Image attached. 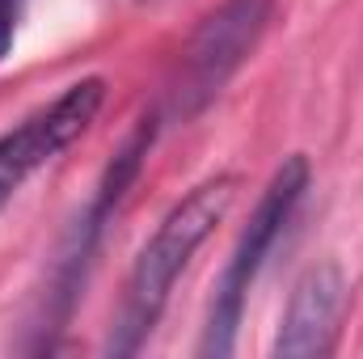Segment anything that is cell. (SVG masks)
Masks as SVG:
<instances>
[{
  "label": "cell",
  "mask_w": 363,
  "mask_h": 359,
  "mask_svg": "<svg viewBox=\"0 0 363 359\" xmlns=\"http://www.w3.org/2000/svg\"><path fill=\"white\" fill-rule=\"evenodd\" d=\"M347 309V279L334 263L308 267L291 287V300L283 309L274 355L279 359H321L338 343V321Z\"/></svg>",
  "instance_id": "obj_6"
},
{
  "label": "cell",
  "mask_w": 363,
  "mask_h": 359,
  "mask_svg": "<svg viewBox=\"0 0 363 359\" xmlns=\"http://www.w3.org/2000/svg\"><path fill=\"white\" fill-rule=\"evenodd\" d=\"M157 131H161V118H157V110H152V114L127 136V144L114 153V161L106 165V174H101L97 190H93L89 207H85V216L77 220V228H72V237H68L60 263L51 270V292H47L43 330H64V326H68L77 300L85 296L81 287L89 283V270H93L97 250H101V237H106V228L114 224V211L123 207L127 190L140 178V170H144V161H148V153H152V144H157Z\"/></svg>",
  "instance_id": "obj_4"
},
{
  "label": "cell",
  "mask_w": 363,
  "mask_h": 359,
  "mask_svg": "<svg viewBox=\"0 0 363 359\" xmlns=\"http://www.w3.org/2000/svg\"><path fill=\"white\" fill-rule=\"evenodd\" d=\"M237 199V178L233 174H216V178L199 182L194 190H186L178 203L161 216L157 233L144 241V250L135 254V263L127 270L123 283V300L106 338L110 355H135L144 351V343L152 338L169 292L182 279V270L190 267V258L199 254V245L216 233V224L228 216Z\"/></svg>",
  "instance_id": "obj_1"
},
{
  "label": "cell",
  "mask_w": 363,
  "mask_h": 359,
  "mask_svg": "<svg viewBox=\"0 0 363 359\" xmlns=\"http://www.w3.org/2000/svg\"><path fill=\"white\" fill-rule=\"evenodd\" d=\"M308 186H313V170H308V157H300V153L287 157L271 174L267 190L258 194V203L250 211V224L241 228L228 263L216 279V296H211V313H207V326H203L199 355H233L237 351V330H241L250 292H254L262 267L271 263L274 245L291 228Z\"/></svg>",
  "instance_id": "obj_2"
},
{
  "label": "cell",
  "mask_w": 363,
  "mask_h": 359,
  "mask_svg": "<svg viewBox=\"0 0 363 359\" xmlns=\"http://www.w3.org/2000/svg\"><path fill=\"white\" fill-rule=\"evenodd\" d=\"M21 4H26V0H0V60H4V55H9V47H13Z\"/></svg>",
  "instance_id": "obj_7"
},
{
  "label": "cell",
  "mask_w": 363,
  "mask_h": 359,
  "mask_svg": "<svg viewBox=\"0 0 363 359\" xmlns=\"http://www.w3.org/2000/svg\"><path fill=\"white\" fill-rule=\"evenodd\" d=\"M274 17V0H220L186 38L182 60L161 93L157 118L161 123H190L199 118L228 81L245 68V60L258 51L267 26Z\"/></svg>",
  "instance_id": "obj_3"
},
{
  "label": "cell",
  "mask_w": 363,
  "mask_h": 359,
  "mask_svg": "<svg viewBox=\"0 0 363 359\" xmlns=\"http://www.w3.org/2000/svg\"><path fill=\"white\" fill-rule=\"evenodd\" d=\"M101 101H106L101 77L72 81L60 97H51L43 110L26 114L17 127L0 136V211L43 165H51L64 148H72L89 131Z\"/></svg>",
  "instance_id": "obj_5"
}]
</instances>
